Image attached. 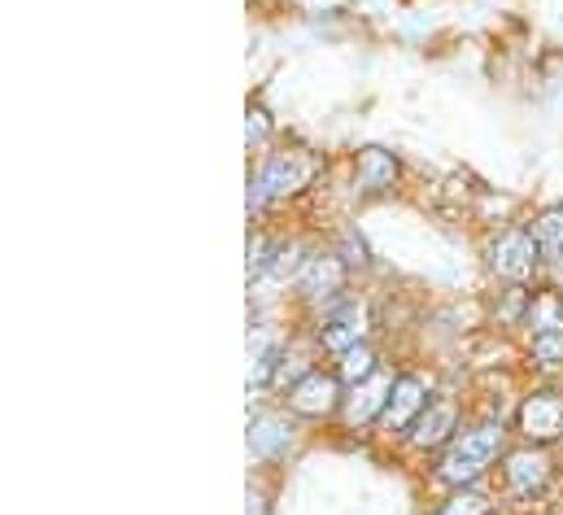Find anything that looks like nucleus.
<instances>
[{"mask_svg":"<svg viewBox=\"0 0 563 515\" xmlns=\"http://www.w3.org/2000/svg\"><path fill=\"white\" fill-rule=\"evenodd\" d=\"M319 162L306 153V149H280V153H267L263 166L254 171L250 179V210H267L272 201L301 193L310 179H314Z\"/></svg>","mask_w":563,"mask_h":515,"instance_id":"obj_1","label":"nucleus"},{"mask_svg":"<svg viewBox=\"0 0 563 515\" xmlns=\"http://www.w3.org/2000/svg\"><path fill=\"white\" fill-rule=\"evenodd\" d=\"M498 450H503V428H494V424L467 428V432H459V437L445 446V454H441V463H437V476H441L445 485H472V481L498 459Z\"/></svg>","mask_w":563,"mask_h":515,"instance_id":"obj_2","label":"nucleus"},{"mask_svg":"<svg viewBox=\"0 0 563 515\" xmlns=\"http://www.w3.org/2000/svg\"><path fill=\"white\" fill-rule=\"evenodd\" d=\"M520 437L529 446H551V441H563V393L560 388H542V393H529L520 415Z\"/></svg>","mask_w":563,"mask_h":515,"instance_id":"obj_3","label":"nucleus"},{"mask_svg":"<svg viewBox=\"0 0 563 515\" xmlns=\"http://www.w3.org/2000/svg\"><path fill=\"white\" fill-rule=\"evenodd\" d=\"M538 262H542V250H538L533 228H507V232L489 245V266H494L503 280H529Z\"/></svg>","mask_w":563,"mask_h":515,"instance_id":"obj_4","label":"nucleus"},{"mask_svg":"<svg viewBox=\"0 0 563 515\" xmlns=\"http://www.w3.org/2000/svg\"><path fill=\"white\" fill-rule=\"evenodd\" d=\"M363 337H367V310L354 306V302L328 310L323 324H319V346L332 350V354H350L354 346H363Z\"/></svg>","mask_w":563,"mask_h":515,"instance_id":"obj_5","label":"nucleus"},{"mask_svg":"<svg viewBox=\"0 0 563 515\" xmlns=\"http://www.w3.org/2000/svg\"><path fill=\"white\" fill-rule=\"evenodd\" d=\"M503 476H507V490L516 498H538L547 490V481H551V459L542 450H533V446L529 450H516V454H507Z\"/></svg>","mask_w":563,"mask_h":515,"instance_id":"obj_6","label":"nucleus"},{"mask_svg":"<svg viewBox=\"0 0 563 515\" xmlns=\"http://www.w3.org/2000/svg\"><path fill=\"white\" fill-rule=\"evenodd\" d=\"M423 410H428V385H423L420 376H398L394 393H389V406L380 410V419H385V428L402 432V428H411L420 419Z\"/></svg>","mask_w":563,"mask_h":515,"instance_id":"obj_7","label":"nucleus"},{"mask_svg":"<svg viewBox=\"0 0 563 515\" xmlns=\"http://www.w3.org/2000/svg\"><path fill=\"white\" fill-rule=\"evenodd\" d=\"M336 402H341L336 376H323V372H306L288 388V406L297 415H328V410H336Z\"/></svg>","mask_w":563,"mask_h":515,"instance_id":"obj_8","label":"nucleus"},{"mask_svg":"<svg viewBox=\"0 0 563 515\" xmlns=\"http://www.w3.org/2000/svg\"><path fill=\"white\" fill-rule=\"evenodd\" d=\"M454 419H459V406H454V402H428V410L411 424V441H416L420 450L445 446L450 432H454Z\"/></svg>","mask_w":563,"mask_h":515,"instance_id":"obj_9","label":"nucleus"},{"mask_svg":"<svg viewBox=\"0 0 563 515\" xmlns=\"http://www.w3.org/2000/svg\"><path fill=\"white\" fill-rule=\"evenodd\" d=\"M354 175H358V188H363L367 197L389 193L394 179H398V157L385 153V149H363L358 162H354Z\"/></svg>","mask_w":563,"mask_h":515,"instance_id":"obj_10","label":"nucleus"},{"mask_svg":"<svg viewBox=\"0 0 563 515\" xmlns=\"http://www.w3.org/2000/svg\"><path fill=\"white\" fill-rule=\"evenodd\" d=\"M341 280H345V262L336 254L310 258V262L301 266V275H297V284H301L306 297H332V293L341 288Z\"/></svg>","mask_w":563,"mask_h":515,"instance_id":"obj_11","label":"nucleus"},{"mask_svg":"<svg viewBox=\"0 0 563 515\" xmlns=\"http://www.w3.org/2000/svg\"><path fill=\"white\" fill-rule=\"evenodd\" d=\"M292 446V428L284 424L280 415H258L254 424H250V450L258 454V459H276Z\"/></svg>","mask_w":563,"mask_h":515,"instance_id":"obj_12","label":"nucleus"},{"mask_svg":"<svg viewBox=\"0 0 563 515\" xmlns=\"http://www.w3.org/2000/svg\"><path fill=\"white\" fill-rule=\"evenodd\" d=\"M525 324L533 328V337H563V293H538L529 297V310H525Z\"/></svg>","mask_w":563,"mask_h":515,"instance_id":"obj_13","label":"nucleus"},{"mask_svg":"<svg viewBox=\"0 0 563 515\" xmlns=\"http://www.w3.org/2000/svg\"><path fill=\"white\" fill-rule=\"evenodd\" d=\"M389 393H394V381H385V376L363 381V385H358V393L350 397L345 419H350V424H367L376 410H385V406H389Z\"/></svg>","mask_w":563,"mask_h":515,"instance_id":"obj_14","label":"nucleus"},{"mask_svg":"<svg viewBox=\"0 0 563 515\" xmlns=\"http://www.w3.org/2000/svg\"><path fill=\"white\" fill-rule=\"evenodd\" d=\"M533 237H538V250H542L547 262H563V206L542 210L533 219Z\"/></svg>","mask_w":563,"mask_h":515,"instance_id":"obj_15","label":"nucleus"},{"mask_svg":"<svg viewBox=\"0 0 563 515\" xmlns=\"http://www.w3.org/2000/svg\"><path fill=\"white\" fill-rule=\"evenodd\" d=\"M280 368H284L280 346H276V341H258V346L250 350V388H267Z\"/></svg>","mask_w":563,"mask_h":515,"instance_id":"obj_16","label":"nucleus"},{"mask_svg":"<svg viewBox=\"0 0 563 515\" xmlns=\"http://www.w3.org/2000/svg\"><path fill=\"white\" fill-rule=\"evenodd\" d=\"M372 376H376V354H372L367 346H354V350L341 359V381L363 385V381H372Z\"/></svg>","mask_w":563,"mask_h":515,"instance_id":"obj_17","label":"nucleus"},{"mask_svg":"<svg viewBox=\"0 0 563 515\" xmlns=\"http://www.w3.org/2000/svg\"><path fill=\"white\" fill-rule=\"evenodd\" d=\"M489 512H494V507H489L485 494H476V490H459L437 515H489Z\"/></svg>","mask_w":563,"mask_h":515,"instance_id":"obj_18","label":"nucleus"},{"mask_svg":"<svg viewBox=\"0 0 563 515\" xmlns=\"http://www.w3.org/2000/svg\"><path fill=\"white\" fill-rule=\"evenodd\" d=\"M276 254H280V250H276L267 237H254V241H250V275H254V280H258V275H272Z\"/></svg>","mask_w":563,"mask_h":515,"instance_id":"obj_19","label":"nucleus"},{"mask_svg":"<svg viewBox=\"0 0 563 515\" xmlns=\"http://www.w3.org/2000/svg\"><path fill=\"white\" fill-rule=\"evenodd\" d=\"M533 359L547 363V368H555L563 359V337H533Z\"/></svg>","mask_w":563,"mask_h":515,"instance_id":"obj_20","label":"nucleus"},{"mask_svg":"<svg viewBox=\"0 0 563 515\" xmlns=\"http://www.w3.org/2000/svg\"><path fill=\"white\" fill-rule=\"evenodd\" d=\"M341 262L345 266H367V250H363V241L354 237V232H345V241H341Z\"/></svg>","mask_w":563,"mask_h":515,"instance_id":"obj_21","label":"nucleus"},{"mask_svg":"<svg viewBox=\"0 0 563 515\" xmlns=\"http://www.w3.org/2000/svg\"><path fill=\"white\" fill-rule=\"evenodd\" d=\"M245 131H250V144H263V140H267L272 123H267V110H263V106H250V123H245Z\"/></svg>","mask_w":563,"mask_h":515,"instance_id":"obj_22","label":"nucleus"},{"mask_svg":"<svg viewBox=\"0 0 563 515\" xmlns=\"http://www.w3.org/2000/svg\"><path fill=\"white\" fill-rule=\"evenodd\" d=\"M263 503H267V498H263V494H254V490H250V515H263Z\"/></svg>","mask_w":563,"mask_h":515,"instance_id":"obj_23","label":"nucleus"}]
</instances>
